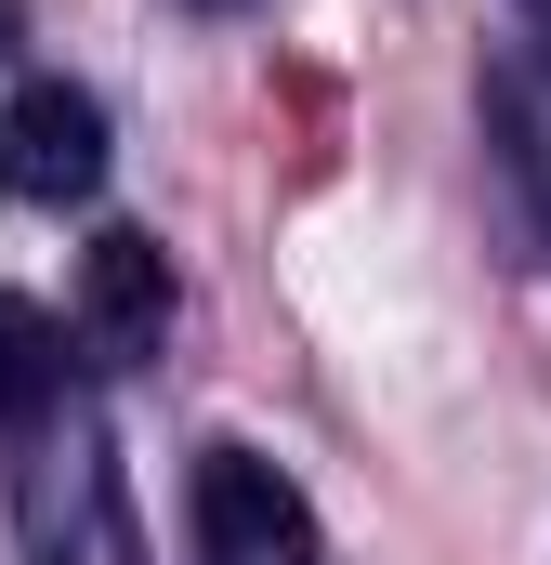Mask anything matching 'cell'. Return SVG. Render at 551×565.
<instances>
[{"mask_svg": "<svg viewBox=\"0 0 551 565\" xmlns=\"http://www.w3.org/2000/svg\"><path fill=\"white\" fill-rule=\"evenodd\" d=\"M106 184V106L79 79H13L0 93V198L26 211H66Z\"/></svg>", "mask_w": 551, "mask_h": 565, "instance_id": "2", "label": "cell"}, {"mask_svg": "<svg viewBox=\"0 0 551 565\" xmlns=\"http://www.w3.org/2000/svg\"><path fill=\"white\" fill-rule=\"evenodd\" d=\"M197 13H250V0H197Z\"/></svg>", "mask_w": 551, "mask_h": 565, "instance_id": "7", "label": "cell"}, {"mask_svg": "<svg viewBox=\"0 0 551 565\" xmlns=\"http://www.w3.org/2000/svg\"><path fill=\"white\" fill-rule=\"evenodd\" d=\"M13 40H26V26H13V0H0V53H13Z\"/></svg>", "mask_w": 551, "mask_h": 565, "instance_id": "6", "label": "cell"}, {"mask_svg": "<svg viewBox=\"0 0 551 565\" xmlns=\"http://www.w3.org/2000/svg\"><path fill=\"white\" fill-rule=\"evenodd\" d=\"M13 422V526L40 565H132V500H119V460H106V422L79 382L0 408Z\"/></svg>", "mask_w": 551, "mask_h": 565, "instance_id": "1", "label": "cell"}, {"mask_svg": "<svg viewBox=\"0 0 551 565\" xmlns=\"http://www.w3.org/2000/svg\"><path fill=\"white\" fill-rule=\"evenodd\" d=\"M197 565H315V500L263 447H210L197 460Z\"/></svg>", "mask_w": 551, "mask_h": 565, "instance_id": "3", "label": "cell"}, {"mask_svg": "<svg viewBox=\"0 0 551 565\" xmlns=\"http://www.w3.org/2000/svg\"><path fill=\"white\" fill-rule=\"evenodd\" d=\"M79 329H93V355H158L171 342V250L158 237H93V264H79Z\"/></svg>", "mask_w": 551, "mask_h": 565, "instance_id": "4", "label": "cell"}, {"mask_svg": "<svg viewBox=\"0 0 551 565\" xmlns=\"http://www.w3.org/2000/svg\"><path fill=\"white\" fill-rule=\"evenodd\" d=\"M512 13H526V26H539V53H551V0H512Z\"/></svg>", "mask_w": 551, "mask_h": 565, "instance_id": "5", "label": "cell"}]
</instances>
